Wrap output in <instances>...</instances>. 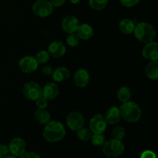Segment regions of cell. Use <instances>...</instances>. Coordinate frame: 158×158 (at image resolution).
Segmentation results:
<instances>
[{
    "instance_id": "26",
    "label": "cell",
    "mask_w": 158,
    "mask_h": 158,
    "mask_svg": "<svg viewBox=\"0 0 158 158\" xmlns=\"http://www.w3.org/2000/svg\"><path fill=\"white\" fill-rule=\"evenodd\" d=\"M80 39L79 38L77 32H73V33H69L66 38V42L69 46L71 47H76L80 43Z\"/></svg>"
},
{
    "instance_id": "29",
    "label": "cell",
    "mask_w": 158,
    "mask_h": 158,
    "mask_svg": "<svg viewBox=\"0 0 158 158\" xmlns=\"http://www.w3.org/2000/svg\"><path fill=\"white\" fill-rule=\"evenodd\" d=\"M35 101V105H36L39 109H46V107L48 106V100L43 97H39Z\"/></svg>"
},
{
    "instance_id": "21",
    "label": "cell",
    "mask_w": 158,
    "mask_h": 158,
    "mask_svg": "<svg viewBox=\"0 0 158 158\" xmlns=\"http://www.w3.org/2000/svg\"><path fill=\"white\" fill-rule=\"evenodd\" d=\"M135 24L134 21L130 19H123L119 23V29L123 33L131 34L134 32Z\"/></svg>"
},
{
    "instance_id": "24",
    "label": "cell",
    "mask_w": 158,
    "mask_h": 158,
    "mask_svg": "<svg viewBox=\"0 0 158 158\" xmlns=\"http://www.w3.org/2000/svg\"><path fill=\"white\" fill-rule=\"evenodd\" d=\"M108 0H89V6L94 10H103L107 6Z\"/></svg>"
},
{
    "instance_id": "7",
    "label": "cell",
    "mask_w": 158,
    "mask_h": 158,
    "mask_svg": "<svg viewBox=\"0 0 158 158\" xmlns=\"http://www.w3.org/2000/svg\"><path fill=\"white\" fill-rule=\"evenodd\" d=\"M66 123L69 129L73 131H77L84 127L85 118L81 113L73 111L68 114L66 119Z\"/></svg>"
},
{
    "instance_id": "33",
    "label": "cell",
    "mask_w": 158,
    "mask_h": 158,
    "mask_svg": "<svg viewBox=\"0 0 158 158\" xmlns=\"http://www.w3.org/2000/svg\"><path fill=\"white\" fill-rule=\"evenodd\" d=\"M53 68L51 66H48V65H45L42 68V72L45 76H52V72H53Z\"/></svg>"
},
{
    "instance_id": "28",
    "label": "cell",
    "mask_w": 158,
    "mask_h": 158,
    "mask_svg": "<svg viewBox=\"0 0 158 158\" xmlns=\"http://www.w3.org/2000/svg\"><path fill=\"white\" fill-rule=\"evenodd\" d=\"M90 140L93 145L96 147H102L106 141L105 137L103 135V134H93Z\"/></svg>"
},
{
    "instance_id": "15",
    "label": "cell",
    "mask_w": 158,
    "mask_h": 158,
    "mask_svg": "<svg viewBox=\"0 0 158 158\" xmlns=\"http://www.w3.org/2000/svg\"><path fill=\"white\" fill-rule=\"evenodd\" d=\"M60 94V88L55 83H49L42 88V97L47 100H52L56 98Z\"/></svg>"
},
{
    "instance_id": "16",
    "label": "cell",
    "mask_w": 158,
    "mask_h": 158,
    "mask_svg": "<svg viewBox=\"0 0 158 158\" xmlns=\"http://www.w3.org/2000/svg\"><path fill=\"white\" fill-rule=\"evenodd\" d=\"M52 80L57 83H62L70 77V72H69V69L65 66H60L56 69H53V72L52 74Z\"/></svg>"
},
{
    "instance_id": "35",
    "label": "cell",
    "mask_w": 158,
    "mask_h": 158,
    "mask_svg": "<svg viewBox=\"0 0 158 158\" xmlns=\"http://www.w3.org/2000/svg\"><path fill=\"white\" fill-rule=\"evenodd\" d=\"M66 0H50V3L53 7H60V6H63L66 2Z\"/></svg>"
},
{
    "instance_id": "9",
    "label": "cell",
    "mask_w": 158,
    "mask_h": 158,
    "mask_svg": "<svg viewBox=\"0 0 158 158\" xmlns=\"http://www.w3.org/2000/svg\"><path fill=\"white\" fill-rule=\"evenodd\" d=\"M39 63L35 56H26L19 61V67L20 70L25 73H32L38 69Z\"/></svg>"
},
{
    "instance_id": "10",
    "label": "cell",
    "mask_w": 158,
    "mask_h": 158,
    "mask_svg": "<svg viewBox=\"0 0 158 158\" xmlns=\"http://www.w3.org/2000/svg\"><path fill=\"white\" fill-rule=\"evenodd\" d=\"M9 151L12 155L20 157L26 151V143L21 137H14L9 144Z\"/></svg>"
},
{
    "instance_id": "13",
    "label": "cell",
    "mask_w": 158,
    "mask_h": 158,
    "mask_svg": "<svg viewBox=\"0 0 158 158\" xmlns=\"http://www.w3.org/2000/svg\"><path fill=\"white\" fill-rule=\"evenodd\" d=\"M48 52L49 56H52L53 58H60L63 56L66 52V46L64 43L61 41H56L52 42L48 46Z\"/></svg>"
},
{
    "instance_id": "1",
    "label": "cell",
    "mask_w": 158,
    "mask_h": 158,
    "mask_svg": "<svg viewBox=\"0 0 158 158\" xmlns=\"http://www.w3.org/2000/svg\"><path fill=\"white\" fill-rule=\"evenodd\" d=\"M64 125L57 120H50L43 130V137L49 143H56L63 140L66 136Z\"/></svg>"
},
{
    "instance_id": "31",
    "label": "cell",
    "mask_w": 158,
    "mask_h": 158,
    "mask_svg": "<svg viewBox=\"0 0 158 158\" xmlns=\"http://www.w3.org/2000/svg\"><path fill=\"white\" fill-rule=\"evenodd\" d=\"M9 148L6 145L0 144V158H5L9 155Z\"/></svg>"
},
{
    "instance_id": "5",
    "label": "cell",
    "mask_w": 158,
    "mask_h": 158,
    "mask_svg": "<svg viewBox=\"0 0 158 158\" xmlns=\"http://www.w3.org/2000/svg\"><path fill=\"white\" fill-rule=\"evenodd\" d=\"M53 6L48 0H37L32 5V12L40 18L49 16L53 12Z\"/></svg>"
},
{
    "instance_id": "37",
    "label": "cell",
    "mask_w": 158,
    "mask_h": 158,
    "mask_svg": "<svg viewBox=\"0 0 158 158\" xmlns=\"http://www.w3.org/2000/svg\"><path fill=\"white\" fill-rule=\"evenodd\" d=\"M5 158H17V157H15V156H13V155H8L7 157H6Z\"/></svg>"
},
{
    "instance_id": "18",
    "label": "cell",
    "mask_w": 158,
    "mask_h": 158,
    "mask_svg": "<svg viewBox=\"0 0 158 158\" xmlns=\"http://www.w3.org/2000/svg\"><path fill=\"white\" fill-rule=\"evenodd\" d=\"M76 32L80 40H87L94 35V31L90 25L87 23H83V24H80Z\"/></svg>"
},
{
    "instance_id": "4",
    "label": "cell",
    "mask_w": 158,
    "mask_h": 158,
    "mask_svg": "<svg viewBox=\"0 0 158 158\" xmlns=\"http://www.w3.org/2000/svg\"><path fill=\"white\" fill-rule=\"evenodd\" d=\"M124 149V145L121 140L114 138L105 141L103 145V153L110 158L119 157L123 154Z\"/></svg>"
},
{
    "instance_id": "17",
    "label": "cell",
    "mask_w": 158,
    "mask_h": 158,
    "mask_svg": "<svg viewBox=\"0 0 158 158\" xmlns=\"http://www.w3.org/2000/svg\"><path fill=\"white\" fill-rule=\"evenodd\" d=\"M104 117L107 124L108 123L110 125L117 124L120 122V119H121L120 108L117 107V106H112L106 111Z\"/></svg>"
},
{
    "instance_id": "14",
    "label": "cell",
    "mask_w": 158,
    "mask_h": 158,
    "mask_svg": "<svg viewBox=\"0 0 158 158\" xmlns=\"http://www.w3.org/2000/svg\"><path fill=\"white\" fill-rule=\"evenodd\" d=\"M73 79L75 84L78 87L84 88L89 84L90 77H89V72L86 69L81 68L76 71L73 76Z\"/></svg>"
},
{
    "instance_id": "30",
    "label": "cell",
    "mask_w": 158,
    "mask_h": 158,
    "mask_svg": "<svg viewBox=\"0 0 158 158\" xmlns=\"http://www.w3.org/2000/svg\"><path fill=\"white\" fill-rule=\"evenodd\" d=\"M120 2L123 6L130 8L133 7V6H135L136 5L138 4L140 0H120Z\"/></svg>"
},
{
    "instance_id": "12",
    "label": "cell",
    "mask_w": 158,
    "mask_h": 158,
    "mask_svg": "<svg viewBox=\"0 0 158 158\" xmlns=\"http://www.w3.org/2000/svg\"><path fill=\"white\" fill-rule=\"evenodd\" d=\"M79 26L80 21L75 15H67L62 21V28L68 34L77 32Z\"/></svg>"
},
{
    "instance_id": "20",
    "label": "cell",
    "mask_w": 158,
    "mask_h": 158,
    "mask_svg": "<svg viewBox=\"0 0 158 158\" xmlns=\"http://www.w3.org/2000/svg\"><path fill=\"white\" fill-rule=\"evenodd\" d=\"M34 117L35 120L40 124L46 125L51 120L49 113L46 109H37L34 113Z\"/></svg>"
},
{
    "instance_id": "25",
    "label": "cell",
    "mask_w": 158,
    "mask_h": 158,
    "mask_svg": "<svg viewBox=\"0 0 158 158\" xmlns=\"http://www.w3.org/2000/svg\"><path fill=\"white\" fill-rule=\"evenodd\" d=\"M49 57H50V56H49L48 51L40 50L37 52L35 58L36 59L39 64H46L49 60Z\"/></svg>"
},
{
    "instance_id": "6",
    "label": "cell",
    "mask_w": 158,
    "mask_h": 158,
    "mask_svg": "<svg viewBox=\"0 0 158 158\" xmlns=\"http://www.w3.org/2000/svg\"><path fill=\"white\" fill-rule=\"evenodd\" d=\"M23 94L28 100L35 101L39 97H42L41 86L36 82H27L23 87Z\"/></svg>"
},
{
    "instance_id": "11",
    "label": "cell",
    "mask_w": 158,
    "mask_h": 158,
    "mask_svg": "<svg viewBox=\"0 0 158 158\" xmlns=\"http://www.w3.org/2000/svg\"><path fill=\"white\" fill-rule=\"evenodd\" d=\"M142 55L143 58L149 61H157L158 43L154 41L146 43L142 49Z\"/></svg>"
},
{
    "instance_id": "3",
    "label": "cell",
    "mask_w": 158,
    "mask_h": 158,
    "mask_svg": "<svg viewBox=\"0 0 158 158\" xmlns=\"http://www.w3.org/2000/svg\"><path fill=\"white\" fill-rule=\"evenodd\" d=\"M133 32L138 41L145 44L154 41L156 36V30L154 26L146 22H142L135 26Z\"/></svg>"
},
{
    "instance_id": "27",
    "label": "cell",
    "mask_w": 158,
    "mask_h": 158,
    "mask_svg": "<svg viewBox=\"0 0 158 158\" xmlns=\"http://www.w3.org/2000/svg\"><path fill=\"white\" fill-rule=\"evenodd\" d=\"M126 136V131L124 128L121 126H117L112 131V137L113 138L117 139V140H122Z\"/></svg>"
},
{
    "instance_id": "2",
    "label": "cell",
    "mask_w": 158,
    "mask_h": 158,
    "mask_svg": "<svg viewBox=\"0 0 158 158\" xmlns=\"http://www.w3.org/2000/svg\"><path fill=\"white\" fill-rule=\"evenodd\" d=\"M121 117L129 123H136L140 119L142 111L137 103L132 101H127L122 103L120 107Z\"/></svg>"
},
{
    "instance_id": "34",
    "label": "cell",
    "mask_w": 158,
    "mask_h": 158,
    "mask_svg": "<svg viewBox=\"0 0 158 158\" xmlns=\"http://www.w3.org/2000/svg\"><path fill=\"white\" fill-rule=\"evenodd\" d=\"M19 158H40V157L35 152H25Z\"/></svg>"
},
{
    "instance_id": "23",
    "label": "cell",
    "mask_w": 158,
    "mask_h": 158,
    "mask_svg": "<svg viewBox=\"0 0 158 158\" xmlns=\"http://www.w3.org/2000/svg\"><path fill=\"white\" fill-rule=\"evenodd\" d=\"M77 137L82 141H89L90 140L91 137H92L93 133L89 130V128L86 127H82L80 130L77 131Z\"/></svg>"
},
{
    "instance_id": "22",
    "label": "cell",
    "mask_w": 158,
    "mask_h": 158,
    "mask_svg": "<svg viewBox=\"0 0 158 158\" xmlns=\"http://www.w3.org/2000/svg\"><path fill=\"white\" fill-rule=\"evenodd\" d=\"M117 97L118 100L122 103L128 101L131 97V90L127 86H121L117 92Z\"/></svg>"
},
{
    "instance_id": "8",
    "label": "cell",
    "mask_w": 158,
    "mask_h": 158,
    "mask_svg": "<svg viewBox=\"0 0 158 158\" xmlns=\"http://www.w3.org/2000/svg\"><path fill=\"white\" fill-rule=\"evenodd\" d=\"M89 126L93 134H103L106 129L107 123L103 115L95 114L91 117Z\"/></svg>"
},
{
    "instance_id": "36",
    "label": "cell",
    "mask_w": 158,
    "mask_h": 158,
    "mask_svg": "<svg viewBox=\"0 0 158 158\" xmlns=\"http://www.w3.org/2000/svg\"><path fill=\"white\" fill-rule=\"evenodd\" d=\"M70 1L71 3H73V4H77V3H79L80 2V0H69Z\"/></svg>"
},
{
    "instance_id": "32",
    "label": "cell",
    "mask_w": 158,
    "mask_h": 158,
    "mask_svg": "<svg viewBox=\"0 0 158 158\" xmlns=\"http://www.w3.org/2000/svg\"><path fill=\"white\" fill-rule=\"evenodd\" d=\"M140 158H157V156L154 151L147 150L140 154Z\"/></svg>"
},
{
    "instance_id": "19",
    "label": "cell",
    "mask_w": 158,
    "mask_h": 158,
    "mask_svg": "<svg viewBox=\"0 0 158 158\" xmlns=\"http://www.w3.org/2000/svg\"><path fill=\"white\" fill-rule=\"evenodd\" d=\"M145 74L150 80L158 79V61H150L145 68Z\"/></svg>"
}]
</instances>
